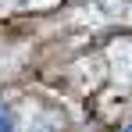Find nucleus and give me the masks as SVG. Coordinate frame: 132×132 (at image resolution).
I'll use <instances>...</instances> for the list:
<instances>
[{"instance_id":"1","label":"nucleus","mask_w":132,"mask_h":132,"mask_svg":"<svg viewBox=\"0 0 132 132\" xmlns=\"http://www.w3.org/2000/svg\"><path fill=\"white\" fill-rule=\"evenodd\" d=\"M0 132H18V118H14V111L4 107V104H0Z\"/></svg>"},{"instance_id":"2","label":"nucleus","mask_w":132,"mask_h":132,"mask_svg":"<svg viewBox=\"0 0 132 132\" xmlns=\"http://www.w3.org/2000/svg\"><path fill=\"white\" fill-rule=\"evenodd\" d=\"M121 132H132V125H125V129H121Z\"/></svg>"}]
</instances>
